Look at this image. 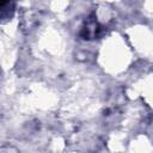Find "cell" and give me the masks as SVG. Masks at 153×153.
Instances as JSON below:
<instances>
[{
	"instance_id": "cell-1",
	"label": "cell",
	"mask_w": 153,
	"mask_h": 153,
	"mask_svg": "<svg viewBox=\"0 0 153 153\" xmlns=\"http://www.w3.org/2000/svg\"><path fill=\"white\" fill-rule=\"evenodd\" d=\"M100 31H102V27L96 20H88L81 30V36L85 39H92L98 37Z\"/></svg>"
}]
</instances>
